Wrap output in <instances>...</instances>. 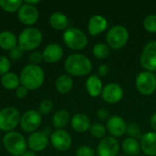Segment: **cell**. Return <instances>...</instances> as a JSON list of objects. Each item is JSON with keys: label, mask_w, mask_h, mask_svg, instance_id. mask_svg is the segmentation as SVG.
Instances as JSON below:
<instances>
[{"label": "cell", "mask_w": 156, "mask_h": 156, "mask_svg": "<svg viewBox=\"0 0 156 156\" xmlns=\"http://www.w3.org/2000/svg\"><path fill=\"white\" fill-rule=\"evenodd\" d=\"M102 100L108 104H117L123 97V89L118 83H108L101 94Z\"/></svg>", "instance_id": "cell-13"}, {"label": "cell", "mask_w": 156, "mask_h": 156, "mask_svg": "<svg viewBox=\"0 0 156 156\" xmlns=\"http://www.w3.org/2000/svg\"><path fill=\"white\" fill-rule=\"evenodd\" d=\"M11 67V63L8 58H6L5 56L1 55L0 56V75L3 76L6 73L9 72Z\"/></svg>", "instance_id": "cell-34"}, {"label": "cell", "mask_w": 156, "mask_h": 156, "mask_svg": "<svg viewBox=\"0 0 156 156\" xmlns=\"http://www.w3.org/2000/svg\"><path fill=\"white\" fill-rule=\"evenodd\" d=\"M17 17L23 25L30 27L37 23L39 17V13L36 6L25 4L23 2L22 6L17 11Z\"/></svg>", "instance_id": "cell-14"}, {"label": "cell", "mask_w": 156, "mask_h": 156, "mask_svg": "<svg viewBox=\"0 0 156 156\" xmlns=\"http://www.w3.org/2000/svg\"><path fill=\"white\" fill-rule=\"evenodd\" d=\"M150 125L153 131L156 133V112H154L150 118Z\"/></svg>", "instance_id": "cell-41"}, {"label": "cell", "mask_w": 156, "mask_h": 156, "mask_svg": "<svg viewBox=\"0 0 156 156\" xmlns=\"http://www.w3.org/2000/svg\"><path fill=\"white\" fill-rule=\"evenodd\" d=\"M119 152L120 144L112 136H105L102 138L96 149V154L98 156H118Z\"/></svg>", "instance_id": "cell-11"}, {"label": "cell", "mask_w": 156, "mask_h": 156, "mask_svg": "<svg viewBox=\"0 0 156 156\" xmlns=\"http://www.w3.org/2000/svg\"><path fill=\"white\" fill-rule=\"evenodd\" d=\"M50 143L56 150L66 152L71 147L72 138L70 134L63 129L55 130L50 135Z\"/></svg>", "instance_id": "cell-12"}, {"label": "cell", "mask_w": 156, "mask_h": 156, "mask_svg": "<svg viewBox=\"0 0 156 156\" xmlns=\"http://www.w3.org/2000/svg\"><path fill=\"white\" fill-rule=\"evenodd\" d=\"M69 18L62 12H54L49 16L50 26L58 31H65L69 27Z\"/></svg>", "instance_id": "cell-22"}, {"label": "cell", "mask_w": 156, "mask_h": 156, "mask_svg": "<svg viewBox=\"0 0 156 156\" xmlns=\"http://www.w3.org/2000/svg\"><path fill=\"white\" fill-rule=\"evenodd\" d=\"M144 28L151 34L156 33V15L155 14H150L146 16L143 22Z\"/></svg>", "instance_id": "cell-31"}, {"label": "cell", "mask_w": 156, "mask_h": 156, "mask_svg": "<svg viewBox=\"0 0 156 156\" xmlns=\"http://www.w3.org/2000/svg\"><path fill=\"white\" fill-rule=\"evenodd\" d=\"M22 5L23 2L21 0H0V8L7 13H14L18 11Z\"/></svg>", "instance_id": "cell-29"}, {"label": "cell", "mask_w": 156, "mask_h": 156, "mask_svg": "<svg viewBox=\"0 0 156 156\" xmlns=\"http://www.w3.org/2000/svg\"><path fill=\"white\" fill-rule=\"evenodd\" d=\"M70 122V115L66 110L57 111L52 117V124L56 130H61Z\"/></svg>", "instance_id": "cell-26"}, {"label": "cell", "mask_w": 156, "mask_h": 156, "mask_svg": "<svg viewBox=\"0 0 156 156\" xmlns=\"http://www.w3.org/2000/svg\"><path fill=\"white\" fill-rule=\"evenodd\" d=\"M27 142L29 150L37 153L45 150L48 147L49 138L43 131H37L30 133Z\"/></svg>", "instance_id": "cell-15"}, {"label": "cell", "mask_w": 156, "mask_h": 156, "mask_svg": "<svg viewBox=\"0 0 156 156\" xmlns=\"http://www.w3.org/2000/svg\"><path fill=\"white\" fill-rule=\"evenodd\" d=\"M127 123L125 120L120 115H112L107 121L106 129L110 133V136L118 138L126 133Z\"/></svg>", "instance_id": "cell-16"}, {"label": "cell", "mask_w": 156, "mask_h": 156, "mask_svg": "<svg viewBox=\"0 0 156 156\" xmlns=\"http://www.w3.org/2000/svg\"><path fill=\"white\" fill-rule=\"evenodd\" d=\"M18 44V40L15 33L9 30L0 32V48L4 50L10 51L16 48Z\"/></svg>", "instance_id": "cell-24"}, {"label": "cell", "mask_w": 156, "mask_h": 156, "mask_svg": "<svg viewBox=\"0 0 156 156\" xmlns=\"http://www.w3.org/2000/svg\"><path fill=\"white\" fill-rule=\"evenodd\" d=\"M5 149L13 156H22L27 151V139L17 132L6 133L3 137Z\"/></svg>", "instance_id": "cell-3"}, {"label": "cell", "mask_w": 156, "mask_h": 156, "mask_svg": "<svg viewBox=\"0 0 156 156\" xmlns=\"http://www.w3.org/2000/svg\"><path fill=\"white\" fill-rule=\"evenodd\" d=\"M137 90L144 96H150L156 90L155 74L150 71H141L135 80Z\"/></svg>", "instance_id": "cell-8"}, {"label": "cell", "mask_w": 156, "mask_h": 156, "mask_svg": "<svg viewBox=\"0 0 156 156\" xmlns=\"http://www.w3.org/2000/svg\"><path fill=\"white\" fill-rule=\"evenodd\" d=\"M24 52H25V51L17 45L16 48H14L13 49H11V50L9 51V58H10L12 60H14V61L19 60V59L23 57Z\"/></svg>", "instance_id": "cell-37"}, {"label": "cell", "mask_w": 156, "mask_h": 156, "mask_svg": "<svg viewBox=\"0 0 156 156\" xmlns=\"http://www.w3.org/2000/svg\"><path fill=\"white\" fill-rule=\"evenodd\" d=\"M155 78H156V73H155Z\"/></svg>", "instance_id": "cell-45"}, {"label": "cell", "mask_w": 156, "mask_h": 156, "mask_svg": "<svg viewBox=\"0 0 156 156\" xmlns=\"http://www.w3.org/2000/svg\"><path fill=\"white\" fill-rule=\"evenodd\" d=\"M118 156H126V155H118Z\"/></svg>", "instance_id": "cell-44"}, {"label": "cell", "mask_w": 156, "mask_h": 156, "mask_svg": "<svg viewBox=\"0 0 156 156\" xmlns=\"http://www.w3.org/2000/svg\"><path fill=\"white\" fill-rule=\"evenodd\" d=\"M140 63L144 70L156 72V40H150L145 44L140 56Z\"/></svg>", "instance_id": "cell-9"}, {"label": "cell", "mask_w": 156, "mask_h": 156, "mask_svg": "<svg viewBox=\"0 0 156 156\" xmlns=\"http://www.w3.org/2000/svg\"><path fill=\"white\" fill-rule=\"evenodd\" d=\"M129 40V31L122 25L112 27L106 34V44L112 49L122 48Z\"/></svg>", "instance_id": "cell-5"}, {"label": "cell", "mask_w": 156, "mask_h": 156, "mask_svg": "<svg viewBox=\"0 0 156 156\" xmlns=\"http://www.w3.org/2000/svg\"><path fill=\"white\" fill-rule=\"evenodd\" d=\"M97 117H98L101 121H102V122H104V121L107 122V121L110 119L111 114H110V112H109V111H108L107 109H105V108H101V109H99V110L97 111Z\"/></svg>", "instance_id": "cell-38"}, {"label": "cell", "mask_w": 156, "mask_h": 156, "mask_svg": "<svg viewBox=\"0 0 156 156\" xmlns=\"http://www.w3.org/2000/svg\"><path fill=\"white\" fill-rule=\"evenodd\" d=\"M70 125L72 129L79 133H86L90 130L91 125L90 118L85 113H76L70 119Z\"/></svg>", "instance_id": "cell-20"}, {"label": "cell", "mask_w": 156, "mask_h": 156, "mask_svg": "<svg viewBox=\"0 0 156 156\" xmlns=\"http://www.w3.org/2000/svg\"><path fill=\"white\" fill-rule=\"evenodd\" d=\"M126 133L128 134V137L134 138V139H141L142 137V130L140 125L137 122H130L127 124L126 128Z\"/></svg>", "instance_id": "cell-32"}, {"label": "cell", "mask_w": 156, "mask_h": 156, "mask_svg": "<svg viewBox=\"0 0 156 156\" xmlns=\"http://www.w3.org/2000/svg\"><path fill=\"white\" fill-rule=\"evenodd\" d=\"M111 53V48L102 42L97 43L92 48V55L98 59H105Z\"/></svg>", "instance_id": "cell-28"}, {"label": "cell", "mask_w": 156, "mask_h": 156, "mask_svg": "<svg viewBox=\"0 0 156 156\" xmlns=\"http://www.w3.org/2000/svg\"><path fill=\"white\" fill-rule=\"evenodd\" d=\"M53 108H54V105H53L52 101L49 99H45L40 102L38 106V112L41 115H47L52 112Z\"/></svg>", "instance_id": "cell-33"}, {"label": "cell", "mask_w": 156, "mask_h": 156, "mask_svg": "<svg viewBox=\"0 0 156 156\" xmlns=\"http://www.w3.org/2000/svg\"><path fill=\"white\" fill-rule=\"evenodd\" d=\"M17 40V45L24 51H34L42 43L43 35L42 32L37 27H28L21 31Z\"/></svg>", "instance_id": "cell-4"}, {"label": "cell", "mask_w": 156, "mask_h": 156, "mask_svg": "<svg viewBox=\"0 0 156 156\" xmlns=\"http://www.w3.org/2000/svg\"><path fill=\"white\" fill-rule=\"evenodd\" d=\"M108 28V20L101 15H93L88 22V32L95 37L103 33Z\"/></svg>", "instance_id": "cell-18"}, {"label": "cell", "mask_w": 156, "mask_h": 156, "mask_svg": "<svg viewBox=\"0 0 156 156\" xmlns=\"http://www.w3.org/2000/svg\"><path fill=\"white\" fill-rule=\"evenodd\" d=\"M1 84L5 90H16L21 85L19 77L16 73L10 71L1 77Z\"/></svg>", "instance_id": "cell-27"}, {"label": "cell", "mask_w": 156, "mask_h": 156, "mask_svg": "<svg viewBox=\"0 0 156 156\" xmlns=\"http://www.w3.org/2000/svg\"><path fill=\"white\" fill-rule=\"evenodd\" d=\"M42 123V115L38 111L28 110L25 112L20 119L19 125L21 129L27 133H32L37 132Z\"/></svg>", "instance_id": "cell-10"}, {"label": "cell", "mask_w": 156, "mask_h": 156, "mask_svg": "<svg viewBox=\"0 0 156 156\" xmlns=\"http://www.w3.org/2000/svg\"><path fill=\"white\" fill-rule=\"evenodd\" d=\"M103 87L102 81L98 75H90L86 80L85 88L88 94L91 98H97L101 96Z\"/></svg>", "instance_id": "cell-21"}, {"label": "cell", "mask_w": 156, "mask_h": 156, "mask_svg": "<svg viewBox=\"0 0 156 156\" xmlns=\"http://www.w3.org/2000/svg\"><path fill=\"white\" fill-rule=\"evenodd\" d=\"M22 156H37V154H36L35 152H32V151L28 150V151H27Z\"/></svg>", "instance_id": "cell-43"}, {"label": "cell", "mask_w": 156, "mask_h": 156, "mask_svg": "<svg viewBox=\"0 0 156 156\" xmlns=\"http://www.w3.org/2000/svg\"><path fill=\"white\" fill-rule=\"evenodd\" d=\"M90 135L93 138L96 139H102L106 136V133H107V129L106 126H104L102 123L101 122H94L90 125V130H89Z\"/></svg>", "instance_id": "cell-30"}, {"label": "cell", "mask_w": 156, "mask_h": 156, "mask_svg": "<svg viewBox=\"0 0 156 156\" xmlns=\"http://www.w3.org/2000/svg\"><path fill=\"white\" fill-rule=\"evenodd\" d=\"M109 73V67L106 64H102L99 67L98 69V76L101 77H105Z\"/></svg>", "instance_id": "cell-40"}, {"label": "cell", "mask_w": 156, "mask_h": 156, "mask_svg": "<svg viewBox=\"0 0 156 156\" xmlns=\"http://www.w3.org/2000/svg\"><path fill=\"white\" fill-rule=\"evenodd\" d=\"M24 3L30 5H33V6H36L37 5H38L40 3V1L39 0H26V1H24Z\"/></svg>", "instance_id": "cell-42"}, {"label": "cell", "mask_w": 156, "mask_h": 156, "mask_svg": "<svg viewBox=\"0 0 156 156\" xmlns=\"http://www.w3.org/2000/svg\"><path fill=\"white\" fill-rule=\"evenodd\" d=\"M20 112L14 107H5L0 110V131L9 133L19 124Z\"/></svg>", "instance_id": "cell-7"}, {"label": "cell", "mask_w": 156, "mask_h": 156, "mask_svg": "<svg viewBox=\"0 0 156 156\" xmlns=\"http://www.w3.org/2000/svg\"><path fill=\"white\" fill-rule=\"evenodd\" d=\"M27 92H28V90L25 87H23L22 85H20L16 90V97L18 99H24V98H26L27 95Z\"/></svg>", "instance_id": "cell-39"}, {"label": "cell", "mask_w": 156, "mask_h": 156, "mask_svg": "<svg viewBox=\"0 0 156 156\" xmlns=\"http://www.w3.org/2000/svg\"><path fill=\"white\" fill-rule=\"evenodd\" d=\"M55 88L57 91L60 94L69 93L73 88V80L72 77L69 74H61L58 77L55 81Z\"/></svg>", "instance_id": "cell-25"}, {"label": "cell", "mask_w": 156, "mask_h": 156, "mask_svg": "<svg viewBox=\"0 0 156 156\" xmlns=\"http://www.w3.org/2000/svg\"><path fill=\"white\" fill-rule=\"evenodd\" d=\"M122 149L126 156H139L142 149L140 142L137 139L127 137L122 143Z\"/></svg>", "instance_id": "cell-23"}, {"label": "cell", "mask_w": 156, "mask_h": 156, "mask_svg": "<svg viewBox=\"0 0 156 156\" xmlns=\"http://www.w3.org/2000/svg\"><path fill=\"white\" fill-rule=\"evenodd\" d=\"M141 149L147 156H156V133L148 132L140 139Z\"/></svg>", "instance_id": "cell-19"}, {"label": "cell", "mask_w": 156, "mask_h": 156, "mask_svg": "<svg viewBox=\"0 0 156 156\" xmlns=\"http://www.w3.org/2000/svg\"><path fill=\"white\" fill-rule=\"evenodd\" d=\"M139 156H142V155H139Z\"/></svg>", "instance_id": "cell-46"}, {"label": "cell", "mask_w": 156, "mask_h": 156, "mask_svg": "<svg viewBox=\"0 0 156 156\" xmlns=\"http://www.w3.org/2000/svg\"><path fill=\"white\" fill-rule=\"evenodd\" d=\"M64 69L69 76L83 77L90 73L92 63L87 56L81 53H72L65 59Z\"/></svg>", "instance_id": "cell-1"}, {"label": "cell", "mask_w": 156, "mask_h": 156, "mask_svg": "<svg viewBox=\"0 0 156 156\" xmlns=\"http://www.w3.org/2000/svg\"><path fill=\"white\" fill-rule=\"evenodd\" d=\"M64 55L63 48L58 43H50L45 47L42 51L43 60L47 63H57L58 62Z\"/></svg>", "instance_id": "cell-17"}, {"label": "cell", "mask_w": 156, "mask_h": 156, "mask_svg": "<svg viewBox=\"0 0 156 156\" xmlns=\"http://www.w3.org/2000/svg\"><path fill=\"white\" fill-rule=\"evenodd\" d=\"M63 42L72 50H81L88 45V37L81 29L71 27L64 31Z\"/></svg>", "instance_id": "cell-6"}, {"label": "cell", "mask_w": 156, "mask_h": 156, "mask_svg": "<svg viewBox=\"0 0 156 156\" xmlns=\"http://www.w3.org/2000/svg\"><path fill=\"white\" fill-rule=\"evenodd\" d=\"M28 60L30 62V64L32 65H38L42 62L43 60V56H42V52L34 50L31 51L30 54L28 55Z\"/></svg>", "instance_id": "cell-36"}, {"label": "cell", "mask_w": 156, "mask_h": 156, "mask_svg": "<svg viewBox=\"0 0 156 156\" xmlns=\"http://www.w3.org/2000/svg\"><path fill=\"white\" fill-rule=\"evenodd\" d=\"M20 84L27 90H36L42 87L45 81V72L38 65L25 66L19 75Z\"/></svg>", "instance_id": "cell-2"}, {"label": "cell", "mask_w": 156, "mask_h": 156, "mask_svg": "<svg viewBox=\"0 0 156 156\" xmlns=\"http://www.w3.org/2000/svg\"><path fill=\"white\" fill-rule=\"evenodd\" d=\"M95 154L96 153L94 152V150L88 145L80 146L75 153L76 156H95Z\"/></svg>", "instance_id": "cell-35"}]
</instances>
